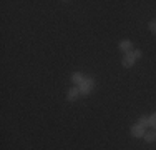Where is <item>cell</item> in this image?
I'll return each instance as SVG.
<instances>
[{"instance_id":"6da1fadb","label":"cell","mask_w":156,"mask_h":150,"mask_svg":"<svg viewBox=\"0 0 156 150\" xmlns=\"http://www.w3.org/2000/svg\"><path fill=\"white\" fill-rule=\"evenodd\" d=\"M78 87H80V93H83V95L90 93V90L93 88V78H83V82Z\"/></svg>"},{"instance_id":"7a4b0ae2","label":"cell","mask_w":156,"mask_h":150,"mask_svg":"<svg viewBox=\"0 0 156 150\" xmlns=\"http://www.w3.org/2000/svg\"><path fill=\"white\" fill-rule=\"evenodd\" d=\"M135 60H136V58L133 57V54H131V52H128V54H126L125 57H123V65L126 67V69H129V67H133Z\"/></svg>"},{"instance_id":"3957f363","label":"cell","mask_w":156,"mask_h":150,"mask_svg":"<svg viewBox=\"0 0 156 150\" xmlns=\"http://www.w3.org/2000/svg\"><path fill=\"white\" fill-rule=\"evenodd\" d=\"M78 97H80V88H76V87H73L72 90H68V93H66V99H68L70 102L76 100Z\"/></svg>"},{"instance_id":"277c9868","label":"cell","mask_w":156,"mask_h":150,"mask_svg":"<svg viewBox=\"0 0 156 150\" xmlns=\"http://www.w3.org/2000/svg\"><path fill=\"white\" fill-rule=\"evenodd\" d=\"M131 135L133 137H144V129L141 125H133L131 127Z\"/></svg>"},{"instance_id":"5b68a950","label":"cell","mask_w":156,"mask_h":150,"mask_svg":"<svg viewBox=\"0 0 156 150\" xmlns=\"http://www.w3.org/2000/svg\"><path fill=\"white\" fill-rule=\"evenodd\" d=\"M131 47H133V43L129 42V40H123V42L120 43V48H121V50H125V52H129V50H131Z\"/></svg>"},{"instance_id":"8992f818","label":"cell","mask_w":156,"mask_h":150,"mask_svg":"<svg viewBox=\"0 0 156 150\" xmlns=\"http://www.w3.org/2000/svg\"><path fill=\"white\" fill-rule=\"evenodd\" d=\"M144 140L146 142H154L156 140V132H146L144 133Z\"/></svg>"},{"instance_id":"52a82bcc","label":"cell","mask_w":156,"mask_h":150,"mask_svg":"<svg viewBox=\"0 0 156 150\" xmlns=\"http://www.w3.org/2000/svg\"><path fill=\"white\" fill-rule=\"evenodd\" d=\"M72 80H73V84L80 85L81 82H83V77H81L80 73H73V75H72Z\"/></svg>"},{"instance_id":"ba28073f","label":"cell","mask_w":156,"mask_h":150,"mask_svg":"<svg viewBox=\"0 0 156 150\" xmlns=\"http://www.w3.org/2000/svg\"><path fill=\"white\" fill-rule=\"evenodd\" d=\"M138 125H141L143 129H146V127L150 125V118H146V117H141V118L138 120Z\"/></svg>"},{"instance_id":"9c48e42d","label":"cell","mask_w":156,"mask_h":150,"mask_svg":"<svg viewBox=\"0 0 156 150\" xmlns=\"http://www.w3.org/2000/svg\"><path fill=\"white\" fill-rule=\"evenodd\" d=\"M150 125H151V127H154V129H156V114H153V115L150 117Z\"/></svg>"},{"instance_id":"30bf717a","label":"cell","mask_w":156,"mask_h":150,"mask_svg":"<svg viewBox=\"0 0 156 150\" xmlns=\"http://www.w3.org/2000/svg\"><path fill=\"white\" fill-rule=\"evenodd\" d=\"M150 30L153 33H156V20H153V22H150Z\"/></svg>"},{"instance_id":"8fae6325","label":"cell","mask_w":156,"mask_h":150,"mask_svg":"<svg viewBox=\"0 0 156 150\" xmlns=\"http://www.w3.org/2000/svg\"><path fill=\"white\" fill-rule=\"evenodd\" d=\"M133 57H135V58H140V57H141V50H135V52H133Z\"/></svg>"}]
</instances>
